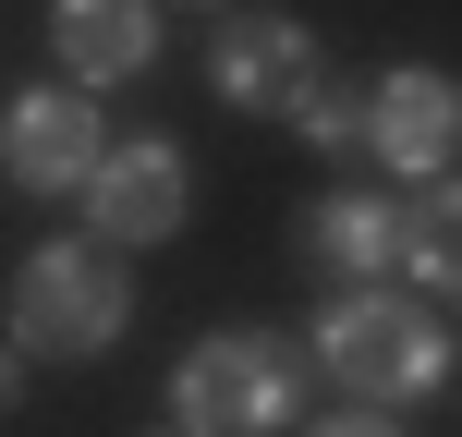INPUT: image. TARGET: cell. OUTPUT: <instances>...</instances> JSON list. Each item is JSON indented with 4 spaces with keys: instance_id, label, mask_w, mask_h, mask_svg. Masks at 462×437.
<instances>
[{
    "instance_id": "obj_5",
    "label": "cell",
    "mask_w": 462,
    "mask_h": 437,
    "mask_svg": "<svg viewBox=\"0 0 462 437\" xmlns=\"http://www.w3.org/2000/svg\"><path fill=\"white\" fill-rule=\"evenodd\" d=\"M97 159H110V134H97L86 86H24L13 110H0V170H13L24 195H86Z\"/></svg>"
},
{
    "instance_id": "obj_6",
    "label": "cell",
    "mask_w": 462,
    "mask_h": 437,
    "mask_svg": "<svg viewBox=\"0 0 462 437\" xmlns=\"http://www.w3.org/2000/svg\"><path fill=\"white\" fill-rule=\"evenodd\" d=\"M365 146L402 170V183H439V170L462 159V73H426V61H402L390 86L365 97Z\"/></svg>"
},
{
    "instance_id": "obj_14",
    "label": "cell",
    "mask_w": 462,
    "mask_h": 437,
    "mask_svg": "<svg viewBox=\"0 0 462 437\" xmlns=\"http://www.w3.org/2000/svg\"><path fill=\"white\" fill-rule=\"evenodd\" d=\"M159 437H195V425H159Z\"/></svg>"
},
{
    "instance_id": "obj_2",
    "label": "cell",
    "mask_w": 462,
    "mask_h": 437,
    "mask_svg": "<svg viewBox=\"0 0 462 437\" xmlns=\"http://www.w3.org/2000/svg\"><path fill=\"white\" fill-rule=\"evenodd\" d=\"M122 316H134V279H122L110 243H37V255L13 268V352H37V365H86V352H110Z\"/></svg>"
},
{
    "instance_id": "obj_4",
    "label": "cell",
    "mask_w": 462,
    "mask_h": 437,
    "mask_svg": "<svg viewBox=\"0 0 462 437\" xmlns=\"http://www.w3.org/2000/svg\"><path fill=\"white\" fill-rule=\"evenodd\" d=\"M208 86L231 110H255V122H304V97L328 86V61H317V37L292 13H231L208 37Z\"/></svg>"
},
{
    "instance_id": "obj_10",
    "label": "cell",
    "mask_w": 462,
    "mask_h": 437,
    "mask_svg": "<svg viewBox=\"0 0 462 437\" xmlns=\"http://www.w3.org/2000/svg\"><path fill=\"white\" fill-rule=\"evenodd\" d=\"M402 268L426 279V304H462V183L450 170L402 207Z\"/></svg>"
},
{
    "instance_id": "obj_12",
    "label": "cell",
    "mask_w": 462,
    "mask_h": 437,
    "mask_svg": "<svg viewBox=\"0 0 462 437\" xmlns=\"http://www.w3.org/2000/svg\"><path fill=\"white\" fill-rule=\"evenodd\" d=\"M292 437H402L390 414H317V425H292Z\"/></svg>"
},
{
    "instance_id": "obj_7",
    "label": "cell",
    "mask_w": 462,
    "mask_h": 437,
    "mask_svg": "<svg viewBox=\"0 0 462 437\" xmlns=\"http://www.w3.org/2000/svg\"><path fill=\"white\" fill-rule=\"evenodd\" d=\"M183 207H195V170L171 159V146H110V159H97V183H86V219H97V243H110V255L171 243Z\"/></svg>"
},
{
    "instance_id": "obj_8",
    "label": "cell",
    "mask_w": 462,
    "mask_h": 437,
    "mask_svg": "<svg viewBox=\"0 0 462 437\" xmlns=\"http://www.w3.org/2000/svg\"><path fill=\"white\" fill-rule=\"evenodd\" d=\"M49 37L73 86H122L159 61V0H49Z\"/></svg>"
},
{
    "instance_id": "obj_13",
    "label": "cell",
    "mask_w": 462,
    "mask_h": 437,
    "mask_svg": "<svg viewBox=\"0 0 462 437\" xmlns=\"http://www.w3.org/2000/svg\"><path fill=\"white\" fill-rule=\"evenodd\" d=\"M13 389H24V352H13V341H0V414H13Z\"/></svg>"
},
{
    "instance_id": "obj_9",
    "label": "cell",
    "mask_w": 462,
    "mask_h": 437,
    "mask_svg": "<svg viewBox=\"0 0 462 437\" xmlns=\"http://www.w3.org/2000/svg\"><path fill=\"white\" fill-rule=\"evenodd\" d=\"M304 243L353 279H390L402 268V207L390 195H328V207H304Z\"/></svg>"
},
{
    "instance_id": "obj_1",
    "label": "cell",
    "mask_w": 462,
    "mask_h": 437,
    "mask_svg": "<svg viewBox=\"0 0 462 437\" xmlns=\"http://www.w3.org/2000/svg\"><path fill=\"white\" fill-rule=\"evenodd\" d=\"M171 425L195 437H280L304 425V352L268 341V328H219L171 365Z\"/></svg>"
},
{
    "instance_id": "obj_3",
    "label": "cell",
    "mask_w": 462,
    "mask_h": 437,
    "mask_svg": "<svg viewBox=\"0 0 462 437\" xmlns=\"http://www.w3.org/2000/svg\"><path fill=\"white\" fill-rule=\"evenodd\" d=\"M317 365L341 377L353 401H426L450 377V328L426 316L414 292H377V279H365V292H341L317 316Z\"/></svg>"
},
{
    "instance_id": "obj_11",
    "label": "cell",
    "mask_w": 462,
    "mask_h": 437,
    "mask_svg": "<svg viewBox=\"0 0 462 437\" xmlns=\"http://www.w3.org/2000/svg\"><path fill=\"white\" fill-rule=\"evenodd\" d=\"M304 146H365V97H341V86H317L304 97V122H292Z\"/></svg>"
}]
</instances>
